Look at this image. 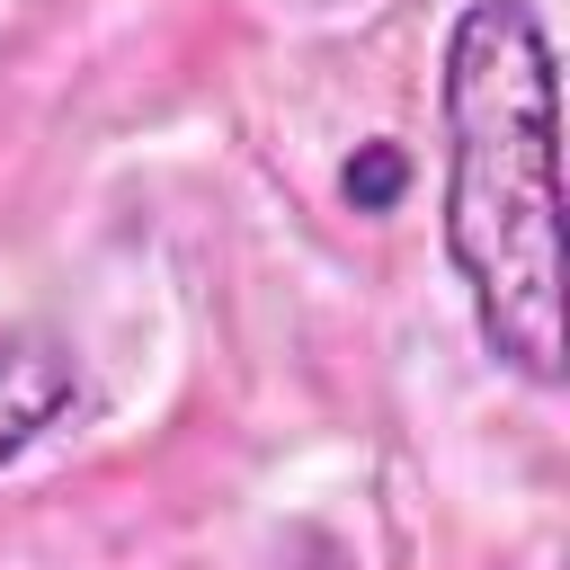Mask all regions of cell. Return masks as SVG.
Returning <instances> with one entry per match:
<instances>
[{
  "label": "cell",
  "mask_w": 570,
  "mask_h": 570,
  "mask_svg": "<svg viewBox=\"0 0 570 570\" xmlns=\"http://www.w3.org/2000/svg\"><path fill=\"white\" fill-rule=\"evenodd\" d=\"M445 258L481 347L561 392V80L534 0H472L445 36Z\"/></svg>",
  "instance_id": "1"
},
{
  "label": "cell",
  "mask_w": 570,
  "mask_h": 570,
  "mask_svg": "<svg viewBox=\"0 0 570 570\" xmlns=\"http://www.w3.org/2000/svg\"><path fill=\"white\" fill-rule=\"evenodd\" d=\"M80 401V356L53 330H0V463H18Z\"/></svg>",
  "instance_id": "2"
},
{
  "label": "cell",
  "mask_w": 570,
  "mask_h": 570,
  "mask_svg": "<svg viewBox=\"0 0 570 570\" xmlns=\"http://www.w3.org/2000/svg\"><path fill=\"white\" fill-rule=\"evenodd\" d=\"M338 187H347V205H356V214H392V205H401V187H410V151H401V142H365V151L347 160V178H338Z\"/></svg>",
  "instance_id": "3"
}]
</instances>
